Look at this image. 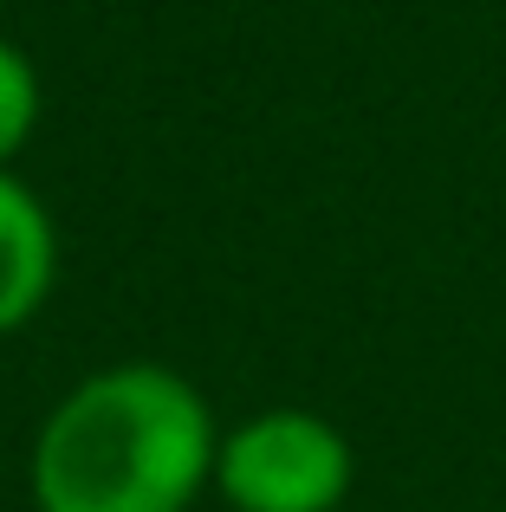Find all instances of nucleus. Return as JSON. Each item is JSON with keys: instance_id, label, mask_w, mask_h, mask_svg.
Returning <instances> with one entry per match:
<instances>
[{"instance_id": "nucleus-1", "label": "nucleus", "mask_w": 506, "mask_h": 512, "mask_svg": "<svg viewBox=\"0 0 506 512\" xmlns=\"http://www.w3.org/2000/svg\"><path fill=\"white\" fill-rule=\"evenodd\" d=\"M215 402L195 376L124 357L78 376L26 448L33 512H189L215 487Z\"/></svg>"}, {"instance_id": "nucleus-2", "label": "nucleus", "mask_w": 506, "mask_h": 512, "mask_svg": "<svg viewBox=\"0 0 506 512\" xmlns=\"http://www.w3.org/2000/svg\"><path fill=\"white\" fill-rule=\"evenodd\" d=\"M357 487V448L331 415L273 402L215 441V493L228 512H338Z\"/></svg>"}, {"instance_id": "nucleus-3", "label": "nucleus", "mask_w": 506, "mask_h": 512, "mask_svg": "<svg viewBox=\"0 0 506 512\" xmlns=\"http://www.w3.org/2000/svg\"><path fill=\"white\" fill-rule=\"evenodd\" d=\"M59 286V221L52 208L0 169V338L26 331Z\"/></svg>"}, {"instance_id": "nucleus-4", "label": "nucleus", "mask_w": 506, "mask_h": 512, "mask_svg": "<svg viewBox=\"0 0 506 512\" xmlns=\"http://www.w3.org/2000/svg\"><path fill=\"white\" fill-rule=\"evenodd\" d=\"M39 117H46V85H39L33 52L0 33V169L33 143Z\"/></svg>"}]
</instances>
